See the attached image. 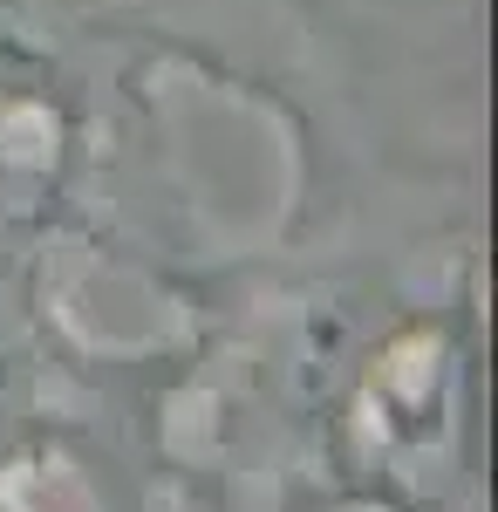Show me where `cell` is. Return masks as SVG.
I'll return each mask as SVG.
<instances>
[{"label": "cell", "mask_w": 498, "mask_h": 512, "mask_svg": "<svg viewBox=\"0 0 498 512\" xmlns=\"http://www.w3.org/2000/svg\"><path fill=\"white\" fill-rule=\"evenodd\" d=\"M171 69L239 89L226 35H198L178 0H0V123H41V171L69 212L164 158L157 82Z\"/></svg>", "instance_id": "6da1fadb"}]
</instances>
